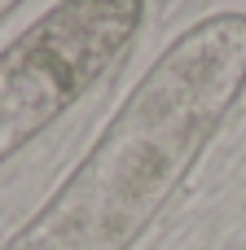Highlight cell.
<instances>
[{"mask_svg": "<svg viewBox=\"0 0 246 250\" xmlns=\"http://www.w3.org/2000/svg\"><path fill=\"white\" fill-rule=\"evenodd\" d=\"M145 0H57L0 48V163L66 114L136 40Z\"/></svg>", "mask_w": 246, "mask_h": 250, "instance_id": "obj_1", "label": "cell"}, {"mask_svg": "<svg viewBox=\"0 0 246 250\" xmlns=\"http://www.w3.org/2000/svg\"><path fill=\"white\" fill-rule=\"evenodd\" d=\"M18 4H22V0H0V22H4V18H9V13H13Z\"/></svg>", "mask_w": 246, "mask_h": 250, "instance_id": "obj_2", "label": "cell"}]
</instances>
